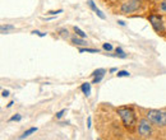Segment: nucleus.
Here are the masks:
<instances>
[{
  "mask_svg": "<svg viewBox=\"0 0 166 140\" xmlns=\"http://www.w3.org/2000/svg\"><path fill=\"white\" fill-rule=\"evenodd\" d=\"M118 115L121 118L123 125H124L127 129L132 130L135 126L137 116H135V112H134L133 108H131V107H119L118 108Z\"/></svg>",
  "mask_w": 166,
  "mask_h": 140,
  "instance_id": "obj_1",
  "label": "nucleus"
},
{
  "mask_svg": "<svg viewBox=\"0 0 166 140\" xmlns=\"http://www.w3.org/2000/svg\"><path fill=\"white\" fill-rule=\"evenodd\" d=\"M146 118L156 126H166V111L161 110H148Z\"/></svg>",
  "mask_w": 166,
  "mask_h": 140,
  "instance_id": "obj_2",
  "label": "nucleus"
},
{
  "mask_svg": "<svg viewBox=\"0 0 166 140\" xmlns=\"http://www.w3.org/2000/svg\"><path fill=\"white\" fill-rule=\"evenodd\" d=\"M142 6V0H125V2H123L121 5H120V13L121 14H132L134 12H137L139 8Z\"/></svg>",
  "mask_w": 166,
  "mask_h": 140,
  "instance_id": "obj_3",
  "label": "nucleus"
},
{
  "mask_svg": "<svg viewBox=\"0 0 166 140\" xmlns=\"http://www.w3.org/2000/svg\"><path fill=\"white\" fill-rule=\"evenodd\" d=\"M152 132V122L148 118H141L138 122V134L142 138H147Z\"/></svg>",
  "mask_w": 166,
  "mask_h": 140,
  "instance_id": "obj_4",
  "label": "nucleus"
},
{
  "mask_svg": "<svg viewBox=\"0 0 166 140\" xmlns=\"http://www.w3.org/2000/svg\"><path fill=\"white\" fill-rule=\"evenodd\" d=\"M148 20H149V23L151 26L153 27V30L156 32H164L165 30V27H164V22H162V19L158 17V16H155V14H151V16L148 17Z\"/></svg>",
  "mask_w": 166,
  "mask_h": 140,
  "instance_id": "obj_5",
  "label": "nucleus"
},
{
  "mask_svg": "<svg viewBox=\"0 0 166 140\" xmlns=\"http://www.w3.org/2000/svg\"><path fill=\"white\" fill-rule=\"evenodd\" d=\"M87 4H88V6H90V8L93 10V12H95L96 13V16L100 18V19H106V17H105V14L102 13V12H101L98 8H97V6H96V4L95 3H93L92 2V0H88V2H87Z\"/></svg>",
  "mask_w": 166,
  "mask_h": 140,
  "instance_id": "obj_6",
  "label": "nucleus"
},
{
  "mask_svg": "<svg viewBox=\"0 0 166 140\" xmlns=\"http://www.w3.org/2000/svg\"><path fill=\"white\" fill-rule=\"evenodd\" d=\"M81 89H82L83 94H86V96L88 97L91 94V83H83L82 86H81Z\"/></svg>",
  "mask_w": 166,
  "mask_h": 140,
  "instance_id": "obj_7",
  "label": "nucleus"
},
{
  "mask_svg": "<svg viewBox=\"0 0 166 140\" xmlns=\"http://www.w3.org/2000/svg\"><path fill=\"white\" fill-rule=\"evenodd\" d=\"M72 42L77 46H86L87 45V42H86L84 38H82V37H73L72 38Z\"/></svg>",
  "mask_w": 166,
  "mask_h": 140,
  "instance_id": "obj_8",
  "label": "nucleus"
},
{
  "mask_svg": "<svg viewBox=\"0 0 166 140\" xmlns=\"http://www.w3.org/2000/svg\"><path fill=\"white\" fill-rule=\"evenodd\" d=\"M36 131H37V128H31V129H28L27 131H24L23 134L19 136V139H24V138H28V136H30L31 134H33V132H36Z\"/></svg>",
  "mask_w": 166,
  "mask_h": 140,
  "instance_id": "obj_9",
  "label": "nucleus"
},
{
  "mask_svg": "<svg viewBox=\"0 0 166 140\" xmlns=\"http://www.w3.org/2000/svg\"><path fill=\"white\" fill-rule=\"evenodd\" d=\"M13 30H14V26H12V24H5V26H2V27H0V31H2L3 34L8 33L9 31H13Z\"/></svg>",
  "mask_w": 166,
  "mask_h": 140,
  "instance_id": "obj_10",
  "label": "nucleus"
},
{
  "mask_svg": "<svg viewBox=\"0 0 166 140\" xmlns=\"http://www.w3.org/2000/svg\"><path fill=\"white\" fill-rule=\"evenodd\" d=\"M115 52H116V56L118 58H121V59H125L127 58V54L123 51L121 47H116V50H115Z\"/></svg>",
  "mask_w": 166,
  "mask_h": 140,
  "instance_id": "obj_11",
  "label": "nucleus"
},
{
  "mask_svg": "<svg viewBox=\"0 0 166 140\" xmlns=\"http://www.w3.org/2000/svg\"><path fill=\"white\" fill-rule=\"evenodd\" d=\"M74 32L77 33V36H78V37L86 38V33H84V32H83V31H82V30H81V28H79V27H77V26L74 27Z\"/></svg>",
  "mask_w": 166,
  "mask_h": 140,
  "instance_id": "obj_12",
  "label": "nucleus"
},
{
  "mask_svg": "<svg viewBox=\"0 0 166 140\" xmlns=\"http://www.w3.org/2000/svg\"><path fill=\"white\" fill-rule=\"evenodd\" d=\"M79 52H91V54H98L100 51L96 50V48H79Z\"/></svg>",
  "mask_w": 166,
  "mask_h": 140,
  "instance_id": "obj_13",
  "label": "nucleus"
},
{
  "mask_svg": "<svg viewBox=\"0 0 166 140\" xmlns=\"http://www.w3.org/2000/svg\"><path fill=\"white\" fill-rule=\"evenodd\" d=\"M92 75H93V78H95V76H98V75H105V69H97L92 73Z\"/></svg>",
  "mask_w": 166,
  "mask_h": 140,
  "instance_id": "obj_14",
  "label": "nucleus"
},
{
  "mask_svg": "<svg viewBox=\"0 0 166 140\" xmlns=\"http://www.w3.org/2000/svg\"><path fill=\"white\" fill-rule=\"evenodd\" d=\"M131 74H129V72H127V70H120V72H118L116 76L118 78H123V76H129Z\"/></svg>",
  "mask_w": 166,
  "mask_h": 140,
  "instance_id": "obj_15",
  "label": "nucleus"
},
{
  "mask_svg": "<svg viewBox=\"0 0 166 140\" xmlns=\"http://www.w3.org/2000/svg\"><path fill=\"white\" fill-rule=\"evenodd\" d=\"M63 13V9H57V10H49L46 14L47 16H56V14H60Z\"/></svg>",
  "mask_w": 166,
  "mask_h": 140,
  "instance_id": "obj_16",
  "label": "nucleus"
},
{
  "mask_svg": "<svg viewBox=\"0 0 166 140\" xmlns=\"http://www.w3.org/2000/svg\"><path fill=\"white\" fill-rule=\"evenodd\" d=\"M102 48H104L105 51H111L113 50V45L111 44H107V42H106V44L102 45Z\"/></svg>",
  "mask_w": 166,
  "mask_h": 140,
  "instance_id": "obj_17",
  "label": "nucleus"
},
{
  "mask_svg": "<svg viewBox=\"0 0 166 140\" xmlns=\"http://www.w3.org/2000/svg\"><path fill=\"white\" fill-rule=\"evenodd\" d=\"M102 78H104V75L95 76V78H93V80H92V84H97V83H100L101 80H102Z\"/></svg>",
  "mask_w": 166,
  "mask_h": 140,
  "instance_id": "obj_18",
  "label": "nucleus"
},
{
  "mask_svg": "<svg viewBox=\"0 0 166 140\" xmlns=\"http://www.w3.org/2000/svg\"><path fill=\"white\" fill-rule=\"evenodd\" d=\"M59 33H60V36H63L64 38H65V37L68 38V37H69V34H68L69 32H68V30H60Z\"/></svg>",
  "mask_w": 166,
  "mask_h": 140,
  "instance_id": "obj_19",
  "label": "nucleus"
},
{
  "mask_svg": "<svg viewBox=\"0 0 166 140\" xmlns=\"http://www.w3.org/2000/svg\"><path fill=\"white\" fill-rule=\"evenodd\" d=\"M20 120H22V116L20 115H16V116L10 117V121H20Z\"/></svg>",
  "mask_w": 166,
  "mask_h": 140,
  "instance_id": "obj_20",
  "label": "nucleus"
},
{
  "mask_svg": "<svg viewBox=\"0 0 166 140\" xmlns=\"http://www.w3.org/2000/svg\"><path fill=\"white\" fill-rule=\"evenodd\" d=\"M65 112H67V110H65V108L61 110V111H59V112L56 114V118H61V117H63V115L65 114Z\"/></svg>",
  "mask_w": 166,
  "mask_h": 140,
  "instance_id": "obj_21",
  "label": "nucleus"
},
{
  "mask_svg": "<svg viewBox=\"0 0 166 140\" xmlns=\"http://www.w3.org/2000/svg\"><path fill=\"white\" fill-rule=\"evenodd\" d=\"M160 9H161L162 12H165V13H166V0H164V2L160 4Z\"/></svg>",
  "mask_w": 166,
  "mask_h": 140,
  "instance_id": "obj_22",
  "label": "nucleus"
},
{
  "mask_svg": "<svg viewBox=\"0 0 166 140\" xmlns=\"http://www.w3.org/2000/svg\"><path fill=\"white\" fill-rule=\"evenodd\" d=\"M2 96H3V97H9V90H8V89L3 90V92H2Z\"/></svg>",
  "mask_w": 166,
  "mask_h": 140,
  "instance_id": "obj_23",
  "label": "nucleus"
},
{
  "mask_svg": "<svg viewBox=\"0 0 166 140\" xmlns=\"http://www.w3.org/2000/svg\"><path fill=\"white\" fill-rule=\"evenodd\" d=\"M91 122H92L91 121V117H88V120H87V128L88 129H91Z\"/></svg>",
  "mask_w": 166,
  "mask_h": 140,
  "instance_id": "obj_24",
  "label": "nucleus"
},
{
  "mask_svg": "<svg viewBox=\"0 0 166 140\" xmlns=\"http://www.w3.org/2000/svg\"><path fill=\"white\" fill-rule=\"evenodd\" d=\"M115 72H118L116 68H111V69H110V73H115Z\"/></svg>",
  "mask_w": 166,
  "mask_h": 140,
  "instance_id": "obj_25",
  "label": "nucleus"
},
{
  "mask_svg": "<svg viewBox=\"0 0 166 140\" xmlns=\"http://www.w3.org/2000/svg\"><path fill=\"white\" fill-rule=\"evenodd\" d=\"M13 104H14V102L12 101V102H9V103H8V106H6V107H8V108H10V107L13 106Z\"/></svg>",
  "mask_w": 166,
  "mask_h": 140,
  "instance_id": "obj_26",
  "label": "nucleus"
},
{
  "mask_svg": "<svg viewBox=\"0 0 166 140\" xmlns=\"http://www.w3.org/2000/svg\"><path fill=\"white\" fill-rule=\"evenodd\" d=\"M118 23H119V26H125V23L123 22V20H118Z\"/></svg>",
  "mask_w": 166,
  "mask_h": 140,
  "instance_id": "obj_27",
  "label": "nucleus"
},
{
  "mask_svg": "<svg viewBox=\"0 0 166 140\" xmlns=\"http://www.w3.org/2000/svg\"><path fill=\"white\" fill-rule=\"evenodd\" d=\"M39 36H40V37H45V36H46V33H42V32H40V33H39Z\"/></svg>",
  "mask_w": 166,
  "mask_h": 140,
  "instance_id": "obj_28",
  "label": "nucleus"
}]
</instances>
